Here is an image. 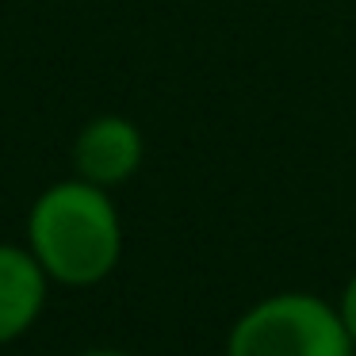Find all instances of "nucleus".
Instances as JSON below:
<instances>
[{
  "instance_id": "2",
  "label": "nucleus",
  "mask_w": 356,
  "mask_h": 356,
  "mask_svg": "<svg viewBox=\"0 0 356 356\" xmlns=\"http://www.w3.org/2000/svg\"><path fill=\"white\" fill-rule=\"evenodd\" d=\"M226 356H356L341 310L307 291L268 295L234 322Z\"/></svg>"
},
{
  "instance_id": "3",
  "label": "nucleus",
  "mask_w": 356,
  "mask_h": 356,
  "mask_svg": "<svg viewBox=\"0 0 356 356\" xmlns=\"http://www.w3.org/2000/svg\"><path fill=\"white\" fill-rule=\"evenodd\" d=\"M77 177L96 188H115L131 180L142 165V134L123 115H100L77 134L73 146Z\"/></svg>"
},
{
  "instance_id": "1",
  "label": "nucleus",
  "mask_w": 356,
  "mask_h": 356,
  "mask_svg": "<svg viewBox=\"0 0 356 356\" xmlns=\"http://www.w3.org/2000/svg\"><path fill=\"white\" fill-rule=\"evenodd\" d=\"M35 261L54 284L92 287L115 272L123 257V226L108 188L62 180L35 200L27 218Z\"/></svg>"
},
{
  "instance_id": "4",
  "label": "nucleus",
  "mask_w": 356,
  "mask_h": 356,
  "mask_svg": "<svg viewBox=\"0 0 356 356\" xmlns=\"http://www.w3.org/2000/svg\"><path fill=\"white\" fill-rule=\"evenodd\" d=\"M47 284L50 276L31 249L0 241V345L16 341L35 325L47 302Z\"/></svg>"
},
{
  "instance_id": "6",
  "label": "nucleus",
  "mask_w": 356,
  "mask_h": 356,
  "mask_svg": "<svg viewBox=\"0 0 356 356\" xmlns=\"http://www.w3.org/2000/svg\"><path fill=\"white\" fill-rule=\"evenodd\" d=\"M81 356H131V353H119V348H88Z\"/></svg>"
},
{
  "instance_id": "5",
  "label": "nucleus",
  "mask_w": 356,
  "mask_h": 356,
  "mask_svg": "<svg viewBox=\"0 0 356 356\" xmlns=\"http://www.w3.org/2000/svg\"><path fill=\"white\" fill-rule=\"evenodd\" d=\"M341 322H345V330H348V337H353V345H356V276L345 284V295H341Z\"/></svg>"
}]
</instances>
